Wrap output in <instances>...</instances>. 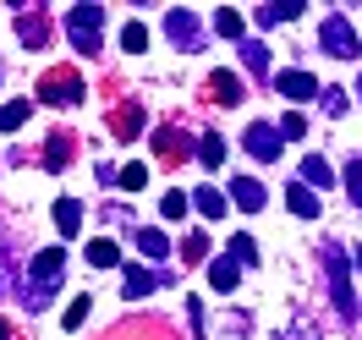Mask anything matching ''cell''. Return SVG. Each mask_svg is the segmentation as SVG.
Listing matches in <instances>:
<instances>
[{"label": "cell", "mask_w": 362, "mask_h": 340, "mask_svg": "<svg viewBox=\"0 0 362 340\" xmlns=\"http://www.w3.org/2000/svg\"><path fill=\"white\" fill-rule=\"evenodd\" d=\"M61 274H66V252H61V247H45L33 264H28L23 291H17L28 313H45V307H49V296H55V286H61Z\"/></svg>", "instance_id": "6da1fadb"}, {"label": "cell", "mask_w": 362, "mask_h": 340, "mask_svg": "<svg viewBox=\"0 0 362 340\" xmlns=\"http://www.w3.org/2000/svg\"><path fill=\"white\" fill-rule=\"evenodd\" d=\"M324 286H329V302H335L340 318H357V296H351V264H346V247H340V242H324Z\"/></svg>", "instance_id": "7a4b0ae2"}, {"label": "cell", "mask_w": 362, "mask_h": 340, "mask_svg": "<svg viewBox=\"0 0 362 340\" xmlns=\"http://www.w3.org/2000/svg\"><path fill=\"white\" fill-rule=\"evenodd\" d=\"M66 39L77 55H99L105 49V6H71L66 11Z\"/></svg>", "instance_id": "3957f363"}, {"label": "cell", "mask_w": 362, "mask_h": 340, "mask_svg": "<svg viewBox=\"0 0 362 340\" xmlns=\"http://www.w3.org/2000/svg\"><path fill=\"white\" fill-rule=\"evenodd\" d=\"M318 45H324V55H335V61H357V55H362L357 33H351V23H346V11H329V17H324Z\"/></svg>", "instance_id": "277c9868"}, {"label": "cell", "mask_w": 362, "mask_h": 340, "mask_svg": "<svg viewBox=\"0 0 362 340\" xmlns=\"http://www.w3.org/2000/svg\"><path fill=\"white\" fill-rule=\"evenodd\" d=\"M39 99H45V105H55V110H61V105H77V99H83V77H77L71 66L45 71V77H39Z\"/></svg>", "instance_id": "5b68a950"}, {"label": "cell", "mask_w": 362, "mask_h": 340, "mask_svg": "<svg viewBox=\"0 0 362 340\" xmlns=\"http://www.w3.org/2000/svg\"><path fill=\"white\" fill-rule=\"evenodd\" d=\"M165 33H170V45L187 49V55H192V49H204V39H209L204 23H198L187 6H170V11H165Z\"/></svg>", "instance_id": "8992f818"}, {"label": "cell", "mask_w": 362, "mask_h": 340, "mask_svg": "<svg viewBox=\"0 0 362 340\" xmlns=\"http://www.w3.org/2000/svg\"><path fill=\"white\" fill-rule=\"evenodd\" d=\"M17 39H23L28 49H39L49 39V11L45 6H23V11H17Z\"/></svg>", "instance_id": "52a82bcc"}, {"label": "cell", "mask_w": 362, "mask_h": 340, "mask_svg": "<svg viewBox=\"0 0 362 340\" xmlns=\"http://www.w3.org/2000/svg\"><path fill=\"white\" fill-rule=\"evenodd\" d=\"M274 88L286 93V99H318V77L313 71H280Z\"/></svg>", "instance_id": "ba28073f"}, {"label": "cell", "mask_w": 362, "mask_h": 340, "mask_svg": "<svg viewBox=\"0 0 362 340\" xmlns=\"http://www.w3.org/2000/svg\"><path fill=\"white\" fill-rule=\"evenodd\" d=\"M154 154H159V165H181V159H187V137H181L176 127H159L154 132Z\"/></svg>", "instance_id": "9c48e42d"}, {"label": "cell", "mask_w": 362, "mask_h": 340, "mask_svg": "<svg viewBox=\"0 0 362 340\" xmlns=\"http://www.w3.org/2000/svg\"><path fill=\"white\" fill-rule=\"evenodd\" d=\"M209 93H214V105H242V77L236 71H209Z\"/></svg>", "instance_id": "30bf717a"}, {"label": "cell", "mask_w": 362, "mask_h": 340, "mask_svg": "<svg viewBox=\"0 0 362 340\" xmlns=\"http://www.w3.org/2000/svg\"><path fill=\"white\" fill-rule=\"evenodd\" d=\"M247 154H252V159H280V132H274V127H264V121H258V127H247Z\"/></svg>", "instance_id": "8fae6325"}, {"label": "cell", "mask_w": 362, "mask_h": 340, "mask_svg": "<svg viewBox=\"0 0 362 340\" xmlns=\"http://www.w3.org/2000/svg\"><path fill=\"white\" fill-rule=\"evenodd\" d=\"M230 198H236V209H242V214H258V209L269 204V198H264V182H252V176H236Z\"/></svg>", "instance_id": "7c38bea8"}, {"label": "cell", "mask_w": 362, "mask_h": 340, "mask_svg": "<svg viewBox=\"0 0 362 340\" xmlns=\"http://www.w3.org/2000/svg\"><path fill=\"white\" fill-rule=\"evenodd\" d=\"M302 187H308V192H313V187H335V170H329V159H324V154L302 159Z\"/></svg>", "instance_id": "4fadbf2b"}, {"label": "cell", "mask_w": 362, "mask_h": 340, "mask_svg": "<svg viewBox=\"0 0 362 340\" xmlns=\"http://www.w3.org/2000/svg\"><path fill=\"white\" fill-rule=\"evenodd\" d=\"M137 127H143V105H121V110L110 115V132L121 137V143H132V137H137Z\"/></svg>", "instance_id": "5bb4252c"}, {"label": "cell", "mask_w": 362, "mask_h": 340, "mask_svg": "<svg viewBox=\"0 0 362 340\" xmlns=\"http://www.w3.org/2000/svg\"><path fill=\"white\" fill-rule=\"evenodd\" d=\"M127 280H121V291H127V302H137V296H148L159 286V274H148L143 264H132V269H121Z\"/></svg>", "instance_id": "9a60e30c"}, {"label": "cell", "mask_w": 362, "mask_h": 340, "mask_svg": "<svg viewBox=\"0 0 362 340\" xmlns=\"http://www.w3.org/2000/svg\"><path fill=\"white\" fill-rule=\"evenodd\" d=\"M308 6L302 0H280V6H258L252 17H258V28H274V23H291V17H302Z\"/></svg>", "instance_id": "2e32d148"}, {"label": "cell", "mask_w": 362, "mask_h": 340, "mask_svg": "<svg viewBox=\"0 0 362 340\" xmlns=\"http://www.w3.org/2000/svg\"><path fill=\"white\" fill-rule=\"evenodd\" d=\"M209 280H214V291H236V280H242V264H236V258H214V264H209Z\"/></svg>", "instance_id": "e0dca14e"}, {"label": "cell", "mask_w": 362, "mask_h": 340, "mask_svg": "<svg viewBox=\"0 0 362 340\" xmlns=\"http://www.w3.org/2000/svg\"><path fill=\"white\" fill-rule=\"evenodd\" d=\"M286 209H291L296 220H313V214H318V192H308V187L296 182L291 192H286Z\"/></svg>", "instance_id": "ac0fdd59"}, {"label": "cell", "mask_w": 362, "mask_h": 340, "mask_svg": "<svg viewBox=\"0 0 362 340\" xmlns=\"http://www.w3.org/2000/svg\"><path fill=\"white\" fill-rule=\"evenodd\" d=\"M214 33H220V39H242V33H247L242 11H236V6H220V11H214Z\"/></svg>", "instance_id": "d6986e66"}, {"label": "cell", "mask_w": 362, "mask_h": 340, "mask_svg": "<svg viewBox=\"0 0 362 340\" xmlns=\"http://www.w3.org/2000/svg\"><path fill=\"white\" fill-rule=\"evenodd\" d=\"M88 264L93 269H115V264H121V247H115L110 236H99V242H88Z\"/></svg>", "instance_id": "ffe728a7"}, {"label": "cell", "mask_w": 362, "mask_h": 340, "mask_svg": "<svg viewBox=\"0 0 362 340\" xmlns=\"http://www.w3.org/2000/svg\"><path fill=\"white\" fill-rule=\"evenodd\" d=\"M192 204H198L204 220H220V214H226V192H220V187H198V198H192Z\"/></svg>", "instance_id": "44dd1931"}, {"label": "cell", "mask_w": 362, "mask_h": 340, "mask_svg": "<svg viewBox=\"0 0 362 340\" xmlns=\"http://www.w3.org/2000/svg\"><path fill=\"white\" fill-rule=\"evenodd\" d=\"M198 159H204L209 170H214V165H226V137H220V132H204V137H198Z\"/></svg>", "instance_id": "7402d4cb"}, {"label": "cell", "mask_w": 362, "mask_h": 340, "mask_svg": "<svg viewBox=\"0 0 362 340\" xmlns=\"http://www.w3.org/2000/svg\"><path fill=\"white\" fill-rule=\"evenodd\" d=\"M55 225H61V236H71V230L83 225V204H77V198H61V204H55Z\"/></svg>", "instance_id": "603a6c76"}, {"label": "cell", "mask_w": 362, "mask_h": 340, "mask_svg": "<svg viewBox=\"0 0 362 340\" xmlns=\"http://www.w3.org/2000/svg\"><path fill=\"white\" fill-rule=\"evenodd\" d=\"M28 110H33V99H11V105H0V132H17L28 121Z\"/></svg>", "instance_id": "cb8c5ba5"}, {"label": "cell", "mask_w": 362, "mask_h": 340, "mask_svg": "<svg viewBox=\"0 0 362 340\" xmlns=\"http://www.w3.org/2000/svg\"><path fill=\"white\" fill-rule=\"evenodd\" d=\"M137 247H143V258H170V236L165 230H137Z\"/></svg>", "instance_id": "d4e9b609"}, {"label": "cell", "mask_w": 362, "mask_h": 340, "mask_svg": "<svg viewBox=\"0 0 362 340\" xmlns=\"http://www.w3.org/2000/svg\"><path fill=\"white\" fill-rule=\"evenodd\" d=\"M181 258H187V264H204L209 258V236L204 230H187V236H181Z\"/></svg>", "instance_id": "484cf974"}, {"label": "cell", "mask_w": 362, "mask_h": 340, "mask_svg": "<svg viewBox=\"0 0 362 340\" xmlns=\"http://www.w3.org/2000/svg\"><path fill=\"white\" fill-rule=\"evenodd\" d=\"M115 182L127 187V192H143V187H148V165H137V159H132V165H121Z\"/></svg>", "instance_id": "4316f807"}, {"label": "cell", "mask_w": 362, "mask_h": 340, "mask_svg": "<svg viewBox=\"0 0 362 340\" xmlns=\"http://www.w3.org/2000/svg\"><path fill=\"white\" fill-rule=\"evenodd\" d=\"M45 165H49V170H66V165H71V137H49Z\"/></svg>", "instance_id": "83f0119b"}, {"label": "cell", "mask_w": 362, "mask_h": 340, "mask_svg": "<svg viewBox=\"0 0 362 340\" xmlns=\"http://www.w3.org/2000/svg\"><path fill=\"white\" fill-rule=\"evenodd\" d=\"M121 49H127V55H143V49H148V28L127 23V28H121Z\"/></svg>", "instance_id": "f1b7e54d"}, {"label": "cell", "mask_w": 362, "mask_h": 340, "mask_svg": "<svg viewBox=\"0 0 362 340\" xmlns=\"http://www.w3.org/2000/svg\"><path fill=\"white\" fill-rule=\"evenodd\" d=\"M242 61H247V71H258V77H264V71H269V49L258 45V39H247V45H242Z\"/></svg>", "instance_id": "f546056e"}, {"label": "cell", "mask_w": 362, "mask_h": 340, "mask_svg": "<svg viewBox=\"0 0 362 340\" xmlns=\"http://www.w3.org/2000/svg\"><path fill=\"white\" fill-rule=\"evenodd\" d=\"M230 258H236V264H258V247H252L247 230H236V236H230Z\"/></svg>", "instance_id": "4dcf8cb0"}, {"label": "cell", "mask_w": 362, "mask_h": 340, "mask_svg": "<svg viewBox=\"0 0 362 340\" xmlns=\"http://www.w3.org/2000/svg\"><path fill=\"white\" fill-rule=\"evenodd\" d=\"M159 214H165V220H181V214H187V192H165V198H159Z\"/></svg>", "instance_id": "1f68e13d"}, {"label": "cell", "mask_w": 362, "mask_h": 340, "mask_svg": "<svg viewBox=\"0 0 362 340\" xmlns=\"http://www.w3.org/2000/svg\"><path fill=\"white\" fill-rule=\"evenodd\" d=\"M346 198H351V204H362V159H351V165H346Z\"/></svg>", "instance_id": "d6a6232c"}, {"label": "cell", "mask_w": 362, "mask_h": 340, "mask_svg": "<svg viewBox=\"0 0 362 340\" xmlns=\"http://www.w3.org/2000/svg\"><path fill=\"white\" fill-rule=\"evenodd\" d=\"M318 105H324L329 115H346V105H351V99H346V88H324V93H318Z\"/></svg>", "instance_id": "836d02e7"}, {"label": "cell", "mask_w": 362, "mask_h": 340, "mask_svg": "<svg viewBox=\"0 0 362 340\" xmlns=\"http://www.w3.org/2000/svg\"><path fill=\"white\" fill-rule=\"evenodd\" d=\"M83 318H88V296H77V302H71V307H66V318H61V324H66V329H77Z\"/></svg>", "instance_id": "e575fe53"}, {"label": "cell", "mask_w": 362, "mask_h": 340, "mask_svg": "<svg viewBox=\"0 0 362 340\" xmlns=\"http://www.w3.org/2000/svg\"><path fill=\"white\" fill-rule=\"evenodd\" d=\"M302 132H308V115H286V121H280V137H302Z\"/></svg>", "instance_id": "d590c367"}, {"label": "cell", "mask_w": 362, "mask_h": 340, "mask_svg": "<svg viewBox=\"0 0 362 340\" xmlns=\"http://www.w3.org/2000/svg\"><path fill=\"white\" fill-rule=\"evenodd\" d=\"M280 340H318V329H313V324H308V318H302V324H291V329H286V335H280Z\"/></svg>", "instance_id": "8d00e7d4"}, {"label": "cell", "mask_w": 362, "mask_h": 340, "mask_svg": "<svg viewBox=\"0 0 362 340\" xmlns=\"http://www.w3.org/2000/svg\"><path fill=\"white\" fill-rule=\"evenodd\" d=\"M11 274H17V269H11V252H6V247H0V296H6V291H11Z\"/></svg>", "instance_id": "74e56055"}, {"label": "cell", "mask_w": 362, "mask_h": 340, "mask_svg": "<svg viewBox=\"0 0 362 340\" xmlns=\"http://www.w3.org/2000/svg\"><path fill=\"white\" fill-rule=\"evenodd\" d=\"M0 340H17V335H11V324H6V318H0Z\"/></svg>", "instance_id": "f35d334b"}, {"label": "cell", "mask_w": 362, "mask_h": 340, "mask_svg": "<svg viewBox=\"0 0 362 340\" xmlns=\"http://www.w3.org/2000/svg\"><path fill=\"white\" fill-rule=\"evenodd\" d=\"M357 99H362V77H357Z\"/></svg>", "instance_id": "ab89813d"}, {"label": "cell", "mask_w": 362, "mask_h": 340, "mask_svg": "<svg viewBox=\"0 0 362 340\" xmlns=\"http://www.w3.org/2000/svg\"><path fill=\"white\" fill-rule=\"evenodd\" d=\"M357 269H362V247H357Z\"/></svg>", "instance_id": "60d3db41"}]
</instances>
